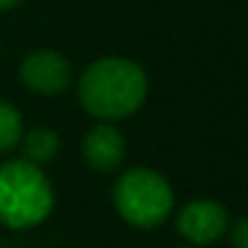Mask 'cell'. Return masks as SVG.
Instances as JSON below:
<instances>
[{
  "label": "cell",
  "mask_w": 248,
  "mask_h": 248,
  "mask_svg": "<svg viewBox=\"0 0 248 248\" xmlns=\"http://www.w3.org/2000/svg\"><path fill=\"white\" fill-rule=\"evenodd\" d=\"M150 91L144 67L125 56H102L78 78V102L93 120L118 123L141 109Z\"/></svg>",
  "instance_id": "obj_1"
},
{
  "label": "cell",
  "mask_w": 248,
  "mask_h": 248,
  "mask_svg": "<svg viewBox=\"0 0 248 248\" xmlns=\"http://www.w3.org/2000/svg\"><path fill=\"white\" fill-rule=\"evenodd\" d=\"M54 184L43 166L14 157L0 163V224L30 230L43 224L54 211Z\"/></svg>",
  "instance_id": "obj_2"
},
{
  "label": "cell",
  "mask_w": 248,
  "mask_h": 248,
  "mask_svg": "<svg viewBox=\"0 0 248 248\" xmlns=\"http://www.w3.org/2000/svg\"><path fill=\"white\" fill-rule=\"evenodd\" d=\"M115 211L123 216L128 224L150 230L157 227L171 216L173 211V189L171 182L160 171L147 166L128 168L120 173L112 189Z\"/></svg>",
  "instance_id": "obj_3"
},
{
  "label": "cell",
  "mask_w": 248,
  "mask_h": 248,
  "mask_svg": "<svg viewBox=\"0 0 248 248\" xmlns=\"http://www.w3.org/2000/svg\"><path fill=\"white\" fill-rule=\"evenodd\" d=\"M72 62L56 48H35L19 64V80L38 96H59L72 86Z\"/></svg>",
  "instance_id": "obj_4"
},
{
  "label": "cell",
  "mask_w": 248,
  "mask_h": 248,
  "mask_svg": "<svg viewBox=\"0 0 248 248\" xmlns=\"http://www.w3.org/2000/svg\"><path fill=\"white\" fill-rule=\"evenodd\" d=\"M230 227V214L219 200H189L176 216V230L184 240L195 243V246H211L221 235H227Z\"/></svg>",
  "instance_id": "obj_5"
},
{
  "label": "cell",
  "mask_w": 248,
  "mask_h": 248,
  "mask_svg": "<svg viewBox=\"0 0 248 248\" xmlns=\"http://www.w3.org/2000/svg\"><path fill=\"white\" fill-rule=\"evenodd\" d=\"M83 160L88 168L99 173H112L123 166L125 160V139L115 123H104L99 120L91 131L83 136Z\"/></svg>",
  "instance_id": "obj_6"
},
{
  "label": "cell",
  "mask_w": 248,
  "mask_h": 248,
  "mask_svg": "<svg viewBox=\"0 0 248 248\" xmlns=\"http://www.w3.org/2000/svg\"><path fill=\"white\" fill-rule=\"evenodd\" d=\"M24 152V160L35 163V166H46L51 163L56 155H59V147H62V139L54 128H46V125H35V128L24 131L22 134V141H19Z\"/></svg>",
  "instance_id": "obj_7"
},
{
  "label": "cell",
  "mask_w": 248,
  "mask_h": 248,
  "mask_svg": "<svg viewBox=\"0 0 248 248\" xmlns=\"http://www.w3.org/2000/svg\"><path fill=\"white\" fill-rule=\"evenodd\" d=\"M24 134V120L22 112L11 102L0 99V152H11L19 147Z\"/></svg>",
  "instance_id": "obj_8"
},
{
  "label": "cell",
  "mask_w": 248,
  "mask_h": 248,
  "mask_svg": "<svg viewBox=\"0 0 248 248\" xmlns=\"http://www.w3.org/2000/svg\"><path fill=\"white\" fill-rule=\"evenodd\" d=\"M227 232H230L232 248H248V216H243L232 227H227Z\"/></svg>",
  "instance_id": "obj_9"
},
{
  "label": "cell",
  "mask_w": 248,
  "mask_h": 248,
  "mask_svg": "<svg viewBox=\"0 0 248 248\" xmlns=\"http://www.w3.org/2000/svg\"><path fill=\"white\" fill-rule=\"evenodd\" d=\"M24 0H0V14H6V11H14V8H19Z\"/></svg>",
  "instance_id": "obj_10"
}]
</instances>
